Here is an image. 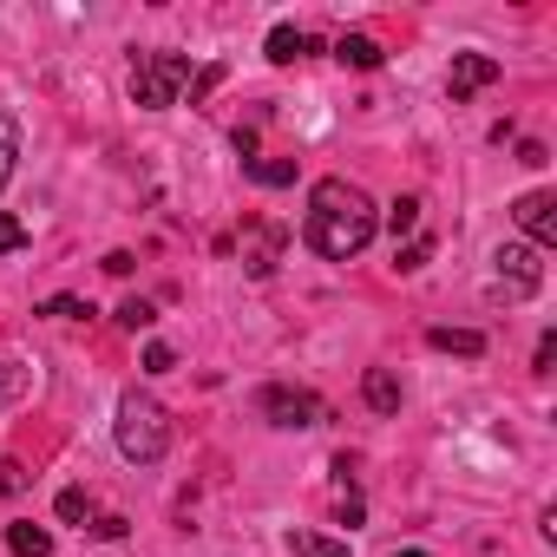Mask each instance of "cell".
<instances>
[{
  "label": "cell",
  "mask_w": 557,
  "mask_h": 557,
  "mask_svg": "<svg viewBox=\"0 0 557 557\" xmlns=\"http://www.w3.org/2000/svg\"><path fill=\"white\" fill-rule=\"evenodd\" d=\"M60 518H66V524H79V518H92V492H79V485H66V492H60Z\"/></svg>",
  "instance_id": "obj_22"
},
{
  "label": "cell",
  "mask_w": 557,
  "mask_h": 557,
  "mask_svg": "<svg viewBox=\"0 0 557 557\" xmlns=\"http://www.w3.org/2000/svg\"><path fill=\"white\" fill-rule=\"evenodd\" d=\"M309 53H315V34H309V27H275V34H269V60H275V66H296V60H309Z\"/></svg>",
  "instance_id": "obj_9"
},
{
  "label": "cell",
  "mask_w": 557,
  "mask_h": 557,
  "mask_svg": "<svg viewBox=\"0 0 557 557\" xmlns=\"http://www.w3.org/2000/svg\"><path fill=\"white\" fill-rule=\"evenodd\" d=\"M511 216H518V230L531 236V249H550V243H557V197H550V190H524V197L511 203Z\"/></svg>",
  "instance_id": "obj_6"
},
{
  "label": "cell",
  "mask_w": 557,
  "mask_h": 557,
  "mask_svg": "<svg viewBox=\"0 0 557 557\" xmlns=\"http://www.w3.org/2000/svg\"><path fill=\"white\" fill-rule=\"evenodd\" d=\"M8 550H14V557H53V531H40V524H8Z\"/></svg>",
  "instance_id": "obj_14"
},
{
  "label": "cell",
  "mask_w": 557,
  "mask_h": 557,
  "mask_svg": "<svg viewBox=\"0 0 557 557\" xmlns=\"http://www.w3.org/2000/svg\"><path fill=\"white\" fill-rule=\"evenodd\" d=\"M374 230H381V210H374V197H368L361 184L322 177V184L309 190V223H302V236H309L315 256L348 262V256H361V249L374 243Z\"/></svg>",
  "instance_id": "obj_1"
},
{
  "label": "cell",
  "mask_w": 557,
  "mask_h": 557,
  "mask_svg": "<svg viewBox=\"0 0 557 557\" xmlns=\"http://www.w3.org/2000/svg\"><path fill=\"white\" fill-rule=\"evenodd\" d=\"M14 249H27V223L0 210V256H14Z\"/></svg>",
  "instance_id": "obj_23"
},
{
  "label": "cell",
  "mask_w": 557,
  "mask_h": 557,
  "mask_svg": "<svg viewBox=\"0 0 557 557\" xmlns=\"http://www.w3.org/2000/svg\"><path fill=\"white\" fill-rule=\"evenodd\" d=\"M335 60L355 66V73H374L387 53H381V40H368V34H342V40H335Z\"/></svg>",
  "instance_id": "obj_11"
},
{
  "label": "cell",
  "mask_w": 557,
  "mask_h": 557,
  "mask_svg": "<svg viewBox=\"0 0 557 557\" xmlns=\"http://www.w3.org/2000/svg\"><path fill=\"white\" fill-rule=\"evenodd\" d=\"M426 256H433V236H413V243H407V249H400V269H420V262H426Z\"/></svg>",
  "instance_id": "obj_26"
},
{
  "label": "cell",
  "mask_w": 557,
  "mask_h": 557,
  "mask_svg": "<svg viewBox=\"0 0 557 557\" xmlns=\"http://www.w3.org/2000/svg\"><path fill=\"white\" fill-rule=\"evenodd\" d=\"M151 322H158V309H151L145 296H132V302H119V329H132V335H138V329H151Z\"/></svg>",
  "instance_id": "obj_19"
},
{
  "label": "cell",
  "mask_w": 557,
  "mask_h": 557,
  "mask_svg": "<svg viewBox=\"0 0 557 557\" xmlns=\"http://www.w3.org/2000/svg\"><path fill=\"white\" fill-rule=\"evenodd\" d=\"M256 413L269 420V426H283V433H302V426H322V394L315 387H262L256 394Z\"/></svg>",
  "instance_id": "obj_4"
},
{
  "label": "cell",
  "mask_w": 557,
  "mask_h": 557,
  "mask_svg": "<svg viewBox=\"0 0 557 557\" xmlns=\"http://www.w3.org/2000/svg\"><path fill=\"white\" fill-rule=\"evenodd\" d=\"M492 79H498V60H492V53H459L453 73H446V92H453V106H466V99L485 92Z\"/></svg>",
  "instance_id": "obj_7"
},
{
  "label": "cell",
  "mask_w": 557,
  "mask_h": 557,
  "mask_svg": "<svg viewBox=\"0 0 557 557\" xmlns=\"http://www.w3.org/2000/svg\"><path fill=\"white\" fill-rule=\"evenodd\" d=\"M492 262H498V283H492V296H505V302H524V296L544 283V262H537V249H531V243H505Z\"/></svg>",
  "instance_id": "obj_5"
},
{
  "label": "cell",
  "mask_w": 557,
  "mask_h": 557,
  "mask_svg": "<svg viewBox=\"0 0 557 557\" xmlns=\"http://www.w3.org/2000/svg\"><path fill=\"white\" fill-rule=\"evenodd\" d=\"M40 315H53V322H86L92 309H86L79 296H53V302H40Z\"/></svg>",
  "instance_id": "obj_21"
},
{
  "label": "cell",
  "mask_w": 557,
  "mask_h": 557,
  "mask_svg": "<svg viewBox=\"0 0 557 557\" xmlns=\"http://www.w3.org/2000/svg\"><path fill=\"white\" fill-rule=\"evenodd\" d=\"M361 400H368L374 413H400V381H394V368H368V374H361Z\"/></svg>",
  "instance_id": "obj_10"
},
{
  "label": "cell",
  "mask_w": 557,
  "mask_h": 557,
  "mask_svg": "<svg viewBox=\"0 0 557 557\" xmlns=\"http://www.w3.org/2000/svg\"><path fill=\"white\" fill-rule=\"evenodd\" d=\"M394 557H433V550H394Z\"/></svg>",
  "instance_id": "obj_29"
},
{
  "label": "cell",
  "mask_w": 557,
  "mask_h": 557,
  "mask_svg": "<svg viewBox=\"0 0 557 557\" xmlns=\"http://www.w3.org/2000/svg\"><path fill=\"white\" fill-rule=\"evenodd\" d=\"M184 86H190V60H184V53H138V66H132V99H138L145 112L177 106Z\"/></svg>",
  "instance_id": "obj_3"
},
{
  "label": "cell",
  "mask_w": 557,
  "mask_h": 557,
  "mask_svg": "<svg viewBox=\"0 0 557 557\" xmlns=\"http://www.w3.org/2000/svg\"><path fill=\"white\" fill-rule=\"evenodd\" d=\"M550 361H557V335H544V342H537V374H550Z\"/></svg>",
  "instance_id": "obj_28"
},
{
  "label": "cell",
  "mask_w": 557,
  "mask_h": 557,
  "mask_svg": "<svg viewBox=\"0 0 557 557\" xmlns=\"http://www.w3.org/2000/svg\"><path fill=\"white\" fill-rule=\"evenodd\" d=\"M289 550H296V557H348V544H335V537H322V531H289Z\"/></svg>",
  "instance_id": "obj_15"
},
{
  "label": "cell",
  "mask_w": 557,
  "mask_h": 557,
  "mask_svg": "<svg viewBox=\"0 0 557 557\" xmlns=\"http://www.w3.org/2000/svg\"><path fill=\"white\" fill-rule=\"evenodd\" d=\"M112 433H119V453H125L132 466H158L164 446H171V413H164L151 394L125 387V394H119V420H112Z\"/></svg>",
  "instance_id": "obj_2"
},
{
  "label": "cell",
  "mask_w": 557,
  "mask_h": 557,
  "mask_svg": "<svg viewBox=\"0 0 557 557\" xmlns=\"http://www.w3.org/2000/svg\"><path fill=\"white\" fill-rule=\"evenodd\" d=\"M387 230H394V243L413 236V230H420V197H400V203L387 210Z\"/></svg>",
  "instance_id": "obj_16"
},
{
  "label": "cell",
  "mask_w": 557,
  "mask_h": 557,
  "mask_svg": "<svg viewBox=\"0 0 557 557\" xmlns=\"http://www.w3.org/2000/svg\"><path fill=\"white\" fill-rule=\"evenodd\" d=\"M106 275H132V249H112L106 256Z\"/></svg>",
  "instance_id": "obj_27"
},
{
  "label": "cell",
  "mask_w": 557,
  "mask_h": 557,
  "mask_svg": "<svg viewBox=\"0 0 557 557\" xmlns=\"http://www.w3.org/2000/svg\"><path fill=\"white\" fill-rule=\"evenodd\" d=\"M275 262H283V230H275V223H249L243 230V269L249 275H269Z\"/></svg>",
  "instance_id": "obj_8"
},
{
  "label": "cell",
  "mask_w": 557,
  "mask_h": 557,
  "mask_svg": "<svg viewBox=\"0 0 557 557\" xmlns=\"http://www.w3.org/2000/svg\"><path fill=\"white\" fill-rule=\"evenodd\" d=\"M243 177L283 190V184H296V158H243Z\"/></svg>",
  "instance_id": "obj_13"
},
{
  "label": "cell",
  "mask_w": 557,
  "mask_h": 557,
  "mask_svg": "<svg viewBox=\"0 0 557 557\" xmlns=\"http://www.w3.org/2000/svg\"><path fill=\"white\" fill-rule=\"evenodd\" d=\"M335 511H342V524H361V492H355V479H342V498H335Z\"/></svg>",
  "instance_id": "obj_24"
},
{
  "label": "cell",
  "mask_w": 557,
  "mask_h": 557,
  "mask_svg": "<svg viewBox=\"0 0 557 557\" xmlns=\"http://www.w3.org/2000/svg\"><path fill=\"white\" fill-rule=\"evenodd\" d=\"M27 485H34V472H27L21 459H0V498H21Z\"/></svg>",
  "instance_id": "obj_20"
},
{
  "label": "cell",
  "mask_w": 557,
  "mask_h": 557,
  "mask_svg": "<svg viewBox=\"0 0 557 557\" xmlns=\"http://www.w3.org/2000/svg\"><path fill=\"white\" fill-rule=\"evenodd\" d=\"M27 394V368L21 361H0V407H14Z\"/></svg>",
  "instance_id": "obj_18"
},
{
  "label": "cell",
  "mask_w": 557,
  "mask_h": 557,
  "mask_svg": "<svg viewBox=\"0 0 557 557\" xmlns=\"http://www.w3.org/2000/svg\"><path fill=\"white\" fill-rule=\"evenodd\" d=\"M426 348H440V355H466V361H479V355H485V335H479V329H426Z\"/></svg>",
  "instance_id": "obj_12"
},
{
  "label": "cell",
  "mask_w": 557,
  "mask_h": 557,
  "mask_svg": "<svg viewBox=\"0 0 557 557\" xmlns=\"http://www.w3.org/2000/svg\"><path fill=\"white\" fill-rule=\"evenodd\" d=\"M171 368H177V355H171L164 342H151V348H145V374H171Z\"/></svg>",
  "instance_id": "obj_25"
},
{
  "label": "cell",
  "mask_w": 557,
  "mask_h": 557,
  "mask_svg": "<svg viewBox=\"0 0 557 557\" xmlns=\"http://www.w3.org/2000/svg\"><path fill=\"white\" fill-rule=\"evenodd\" d=\"M14 158H21V132H14V119L0 112V184L14 177Z\"/></svg>",
  "instance_id": "obj_17"
}]
</instances>
